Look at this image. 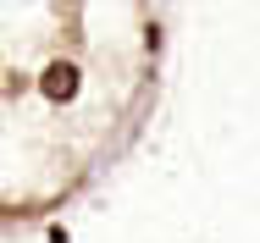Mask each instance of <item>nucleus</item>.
Returning <instances> with one entry per match:
<instances>
[{"label": "nucleus", "instance_id": "obj_1", "mask_svg": "<svg viewBox=\"0 0 260 243\" xmlns=\"http://www.w3.org/2000/svg\"><path fill=\"white\" fill-rule=\"evenodd\" d=\"M39 89H45V94H50V99H72V89H78V72H72L67 61H55L50 72L39 78Z\"/></svg>", "mask_w": 260, "mask_h": 243}]
</instances>
